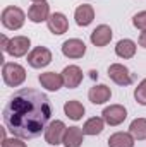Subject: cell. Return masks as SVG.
Masks as SVG:
<instances>
[{
  "instance_id": "15",
  "label": "cell",
  "mask_w": 146,
  "mask_h": 147,
  "mask_svg": "<svg viewBox=\"0 0 146 147\" xmlns=\"http://www.w3.org/2000/svg\"><path fill=\"white\" fill-rule=\"evenodd\" d=\"M41 87L48 89V91H59L62 86H64V79H62V74H55V72H45L40 74L38 77Z\"/></svg>"
},
{
  "instance_id": "7",
  "label": "cell",
  "mask_w": 146,
  "mask_h": 147,
  "mask_svg": "<svg viewBox=\"0 0 146 147\" xmlns=\"http://www.w3.org/2000/svg\"><path fill=\"white\" fill-rule=\"evenodd\" d=\"M31 46V41L28 36H14L10 38L9 41V46H7V53L14 58H19V57H24L28 53Z\"/></svg>"
},
{
  "instance_id": "22",
  "label": "cell",
  "mask_w": 146,
  "mask_h": 147,
  "mask_svg": "<svg viewBox=\"0 0 146 147\" xmlns=\"http://www.w3.org/2000/svg\"><path fill=\"white\" fill-rule=\"evenodd\" d=\"M129 134L136 140H146V118H136L132 120L129 127Z\"/></svg>"
},
{
  "instance_id": "19",
  "label": "cell",
  "mask_w": 146,
  "mask_h": 147,
  "mask_svg": "<svg viewBox=\"0 0 146 147\" xmlns=\"http://www.w3.org/2000/svg\"><path fill=\"white\" fill-rule=\"evenodd\" d=\"M115 53L117 57L127 60V58H132L136 55V43L132 39H120L115 46Z\"/></svg>"
},
{
  "instance_id": "8",
  "label": "cell",
  "mask_w": 146,
  "mask_h": 147,
  "mask_svg": "<svg viewBox=\"0 0 146 147\" xmlns=\"http://www.w3.org/2000/svg\"><path fill=\"white\" fill-rule=\"evenodd\" d=\"M108 77L119 86H129L132 82V75L129 69L122 63H112L108 67Z\"/></svg>"
},
{
  "instance_id": "23",
  "label": "cell",
  "mask_w": 146,
  "mask_h": 147,
  "mask_svg": "<svg viewBox=\"0 0 146 147\" xmlns=\"http://www.w3.org/2000/svg\"><path fill=\"white\" fill-rule=\"evenodd\" d=\"M134 98H136V101H138L139 105L146 106V79H143V80L138 84V87H136V91H134Z\"/></svg>"
},
{
  "instance_id": "6",
  "label": "cell",
  "mask_w": 146,
  "mask_h": 147,
  "mask_svg": "<svg viewBox=\"0 0 146 147\" xmlns=\"http://www.w3.org/2000/svg\"><path fill=\"white\" fill-rule=\"evenodd\" d=\"M102 118L105 120V123L110 127H117L120 125L126 118H127V111L122 105H110L107 106L103 113H102Z\"/></svg>"
},
{
  "instance_id": "28",
  "label": "cell",
  "mask_w": 146,
  "mask_h": 147,
  "mask_svg": "<svg viewBox=\"0 0 146 147\" xmlns=\"http://www.w3.org/2000/svg\"><path fill=\"white\" fill-rule=\"evenodd\" d=\"M33 2H35V3H36V2H46V0H33Z\"/></svg>"
},
{
  "instance_id": "24",
  "label": "cell",
  "mask_w": 146,
  "mask_h": 147,
  "mask_svg": "<svg viewBox=\"0 0 146 147\" xmlns=\"http://www.w3.org/2000/svg\"><path fill=\"white\" fill-rule=\"evenodd\" d=\"M132 24H134V28H136V29L146 31V10L138 12V14L132 17Z\"/></svg>"
},
{
  "instance_id": "10",
  "label": "cell",
  "mask_w": 146,
  "mask_h": 147,
  "mask_svg": "<svg viewBox=\"0 0 146 147\" xmlns=\"http://www.w3.org/2000/svg\"><path fill=\"white\" fill-rule=\"evenodd\" d=\"M46 26H48V29H50L53 34L60 36V34L67 33V29H69V21H67V17H65L62 12H53V14H50L48 21H46Z\"/></svg>"
},
{
  "instance_id": "27",
  "label": "cell",
  "mask_w": 146,
  "mask_h": 147,
  "mask_svg": "<svg viewBox=\"0 0 146 147\" xmlns=\"http://www.w3.org/2000/svg\"><path fill=\"white\" fill-rule=\"evenodd\" d=\"M9 41H10V39H7V36H5V34H2V50H3V51H7Z\"/></svg>"
},
{
  "instance_id": "17",
  "label": "cell",
  "mask_w": 146,
  "mask_h": 147,
  "mask_svg": "<svg viewBox=\"0 0 146 147\" xmlns=\"http://www.w3.org/2000/svg\"><path fill=\"white\" fill-rule=\"evenodd\" d=\"M83 140H84V132H83V128H79V127H69V128L65 130V134H64L62 144L65 147H81Z\"/></svg>"
},
{
  "instance_id": "11",
  "label": "cell",
  "mask_w": 146,
  "mask_h": 147,
  "mask_svg": "<svg viewBox=\"0 0 146 147\" xmlns=\"http://www.w3.org/2000/svg\"><path fill=\"white\" fill-rule=\"evenodd\" d=\"M62 79L67 89H76L83 82V70L77 65H69L62 70Z\"/></svg>"
},
{
  "instance_id": "14",
  "label": "cell",
  "mask_w": 146,
  "mask_h": 147,
  "mask_svg": "<svg viewBox=\"0 0 146 147\" xmlns=\"http://www.w3.org/2000/svg\"><path fill=\"white\" fill-rule=\"evenodd\" d=\"M74 19H76V24H77V26L86 28V26H89V24L93 22V19H95V9H93L89 3H83V5H79V7L76 9Z\"/></svg>"
},
{
  "instance_id": "5",
  "label": "cell",
  "mask_w": 146,
  "mask_h": 147,
  "mask_svg": "<svg viewBox=\"0 0 146 147\" xmlns=\"http://www.w3.org/2000/svg\"><path fill=\"white\" fill-rule=\"evenodd\" d=\"M52 62V51L46 46H36L28 53V63L33 69H43Z\"/></svg>"
},
{
  "instance_id": "1",
  "label": "cell",
  "mask_w": 146,
  "mask_h": 147,
  "mask_svg": "<svg viewBox=\"0 0 146 147\" xmlns=\"http://www.w3.org/2000/svg\"><path fill=\"white\" fill-rule=\"evenodd\" d=\"M5 128L19 139H36L52 118V105L46 94L36 89L16 91L3 108Z\"/></svg>"
},
{
  "instance_id": "16",
  "label": "cell",
  "mask_w": 146,
  "mask_h": 147,
  "mask_svg": "<svg viewBox=\"0 0 146 147\" xmlns=\"http://www.w3.org/2000/svg\"><path fill=\"white\" fill-rule=\"evenodd\" d=\"M110 96H112V91H110L108 86H105V84L93 86L89 89V92H88V98H89V101L93 105H103V103H107L110 99Z\"/></svg>"
},
{
  "instance_id": "9",
  "label": "cell",
  "mask_w": 146,
  "mask_h": 147,
  "mask_svg": "<svg viewBox=\"0 0 146 147\" xmlns=\"http://www.w3.org/2000/svg\"><path fill=\"white\" fill-rule=\"evenodd\" d=\"M62 53L67 58H83L86 53V45H84V41H81L77 38L67 39L62 45Z\"/></svg>"
},
{
  "instance_id": "26",
  "label": "cell",
  "mask_w": 146,
  "mask_h": 147,
  "mask_svg": "<svg viewBox=\"0 0 146 147\" xmlns=\"http://www.w3.org/2000/svg\"><path fill=\"white\" fill-rule=\"evenodd\" d=\"M139 46H143V48H146V31H143L141 34H139Z\"/></svg>"
},
{
  "instance_id": "4",
  "label": "cell",
  "mask_w": 146,
  "mask_h": 147,
  "mask_svg": "<svg viewBox=\"0 0 146 147\" xmlns=\"http://www.w3.org/2000/svg\"><path fill=\"white\" fill-rule=\"evenodd\" d=\"M65 130H67V127H65V123H64L62 120H53V121L45 128V140H46V144H50V146H59V144H62Z\"/></svg>"
},
{
  "instance_id": "12",
  "label": "cell",
  "mask_w": 146,
  "mask_h": 147,
  "mask_svg": "<svg viewBox=\"0 0 146 147\" xmlns=\"http://www.w3.org/2000/svg\"><path fill=\"white\" fill-rule=\"evenodd\" d=\"M89 39H91V43H93L95 46H98V48L107 46L110 43V39H112V29H110V26H107V24L96 26V28L93 29Z\"/></svg>"
},
{
  "instance_id": "21",
  "label": "cell",
  "mask_w": 146,
  "mask_h": 147,
  "mask_svg": "<svg viewBox=\"0 0 146 147\" xmlns=\"http://www.w3.org/2000/svg\"><path fill=\"white\" fill-rule=\"evenodd\" d=\"M64 113H65L71 120L77 121V120H81L83 115H84V106H83L79 101L72 99V101H67V103L64 105Z\"/></svg>"
},
{
  "instance_id": "3",
  "label": "cell",
  "mask_w": 146,
  "mask_h": 147,
  "mask_svg": "<svg viewBox=\"0 0 146 147\" xmlns=\"http://www.w3.org/2000/svg\"><path fill=\"white\" fill-rule=\"evenodd\" d=\"M2 77L9 87H17L26 80V70L23 65L9 62V63H3L2 67Z\"/></svg>"
},
{
  "instance_id": "13",
  "label": "cell",
  "mask_w": 146,
  "mask_h": 147,
  "mask_svg": "<svg viewBox=\"0 0 146 147\" xmlns=\"http://www.w3.org/2000/svg\"><path fill=\"white\" fill-rule=\"evenodd\" d=\"M50 17V7L46 2H36L29 7L28 10V19L31 22H43V21H48Z\"/></svg>"
},
{
  "instance_id": "2",
  "label": "cell",
  "mask_w": 146,
  "mask_h": 147,
  "mask_svg": "<svg viewBox=\"0 0 146 147\" xmlns=\"http://www.w3.org/2000/svg\"><path fill=\"white\" fill-rule=\"evenodd\" d=\"M2 24L5 29H10V31H17L24 26V21H26V14L19 9V7H14V5H9L2 10Z\"/></svg>"
},
{
  "instance_id": "20",
  "label": "cell",
  "mask_w": 146,
  "mask_h": 147,
  "mask_svg": "<svg viewBox=\"0 0 146 147\" xmlns=\"http://www.w3.org/2000/svg\"><path fill=\"white\" fill-rule=\"evenodd\" d=\"M103 127H105V120L100 116H93L86 120V123L83 125V132L84 135H100L103 132Z\"/></svg>"
},
{
  "instance_id": "25",
  "label": "cell",
  "mask_w": 146,
  "mask_h": 147,
  "mask_svg": "<svg viewBox=\"0 0 146 147\" xmlns=\"http://www.w3.org/2000/svg\"><path fill=\"white\" fill-rule=\"evenodd\" d=\"M2 147H26L23 140H19V137H12V139H2Z\"/></svg>"
},
{
  "instance_id": "18",
  "label": "cell",
  "mask_w": 146,
  "mask_h": 147,
  "mask_svg": "<svg viewBox=\"0 0 146 147\" xmlns=\"http://www.w3.org/2000/svg\"><path fill=\"white\" fill-rule=\"evenodd\" d=\"M134 137L127 132H115L108 137V147H134Z\"/></svg>"
}]
</instances>
